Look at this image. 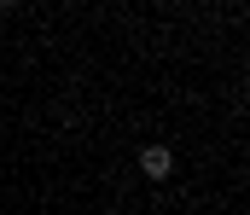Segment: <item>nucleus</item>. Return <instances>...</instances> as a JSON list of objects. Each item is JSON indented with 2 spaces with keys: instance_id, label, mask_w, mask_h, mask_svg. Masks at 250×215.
Wrapping results in <instances>:
<instances>
[{
  "instance_id": "f257e3e1",
  "label": "nucleus",
  "mask_w": 250,
  "mask_h": 215,
  "mask_svg": "<svg viewBox=\"0 0 250 215\" xmlns=\"http://www.w3.org/2000/svg\"><path fill=\"white\" fill-rule=\"evenodd\" d=\"M169 169H175V151H169V145H140V175H146V180H169Z\"/></svg>"
},
{
  "instance_id": "f03ea898",
  "label": "nucleus",
  "mask_w": 250,
  "mask_h": 215,
  "mask_svg": "<svg viewBox=\"0 0 250 215\" xmlns=\"http://www.w3.org/2000/svg\"><path fill=\"white\" fill-rule=\"evenodd\" d=\"M245 105H250V87H245Z\"/></svg>"
}]
</instances>
